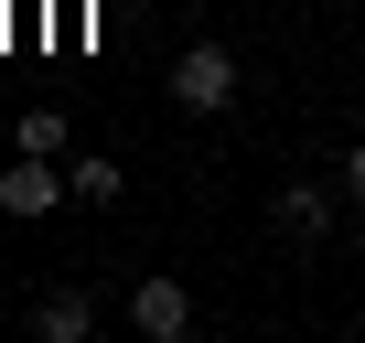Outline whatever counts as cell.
Instances as JSON below:
<instances>
[{"instance_id": "6da1fadb", "label": "cell", "mask_w": 365, "mask_h": 343, "mask_svg": "<svg viewBox=\"0 0 365 343\" xmlns=\"http://www.w3.org/2000/svg\"><path fill=\"white\" fill-rule=\"evenodd\" d=\"M172 107L182 118H226L237 107V54L226 43H182L172 54Z\"/></svg>"}, {"instance_id": "7a4b0ae2", "label": "cell", "mask_w": 365, "mask_h": 343, "mask_svg": "<svg viewBox=\"0 0 365 343\" xmlns=\"http://www.w3.org/2000/svg\"><path fill=\"white\" fill-rule=\"evenodd\" d=\"M194 322H205V311H194V290H182L172 268H140V279H129V332H140V343H194Z\"/></svg>"}, {"instance_id": "3957f363", "label": "cell", "mask_w": 365, "mask_h": 343, "mask_svg": "<svg viewBox=\"0 0 365 343\" xmlns=\"http://www.w3.org/2000/svg\"><path fill=\"white\" fill-rule=\"evenodd\" d=\"M65 194H76V172H65V161H33V150H22L11 172H0V215H22V226H33V215H54Z\"/></svg>"}, {"instance_id": "277c9868", "label": "cell", "mask_w": 365, "mask_h": 343, "mask_svg": "<svg viewBox=\"0 0 365 343\" xmlns=\"http://www.w3.org/2000/svg\"><path fill=\"white\" fill-rule=\"evenodd\" d=\"M269 215H279V236H312V247H322V236L344 226V194H333V183H279Z\"/></svg>"}, {"instance_id": "5b68a950", "label": "cell", "mask_w": 365, "mask_h": 343, "mask_svg": "<svg viewBox=\"0 0 365 343\" xmlns=\"http://www.w3.org/2000/svg\"><path fill=\"white\" fill-rule=\"evenodd\" d=\"M86 332H97V300L86 290H43L33 300V343H86Z\"/></svg>"}, {"instance_id": "8992f818", "label": "cell", "mask_w": 365, "mask_h": 343, "mask_svg": "<svg viewBox=\"0 0 365 343\" xmlns=\"http://www.w3.org/2000/svg\"><path fill=\"white\" fill-rule=\"evenodd\" d=\"M65 172H76V204H118V194H129V172H118L108 150H76Z\"/></svg>"}, {"instance_id": "52a82bcc", "label": "cell", "mask_w": 365, "mask_h": 343, "mask_svg": "<svg viewBox=\"0 0 365 343\" xmlns=\"http://www.w3.org/2000/svg\"><path fill=\"white\" fill-rule=\"evenodd\" d=\"M11 139H22L33 161H76V150H65V107H22V129H11Z\"/></svg>"}, {"instance_id": "ba28073f", "label": "cell", "mask_w": 365, "mask_h": 343, "mask_svg": "<svg viewBox=\"0 0 365 343\" xmlns=\"http://www.w3.org/2000/svg\"><path fill=\"white\" fill-rule=\"evenodd\" d=\"M333 183H344V204H354V215H365V139H354V150H344V172H333Z\"/></svg>"}]
</instances>
